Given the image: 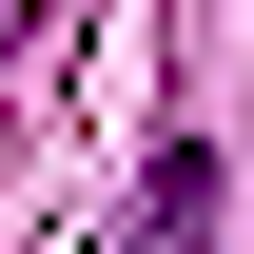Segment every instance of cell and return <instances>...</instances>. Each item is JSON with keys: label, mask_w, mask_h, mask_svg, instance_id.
<instances>
[{"label": "cell", "mask_w": 254, "mask_h": 254, "mask_svg": "<svg viewBox=\"0 0 254 254\" xmlns=\"http://www.w3.org/2000/svg\"><path fill=\"white\" fill-rule=\"evenodd\" d=\"M137 254H215V157H195V137L137 176Z\"/></svg>", "instance_id": "1"}, {"label": "cell", "mask_w": 254, "mask_h": 254, "mask_svg": "<svg viewBox=\"0 0 254 254\" xmlns=\"http://www.w3.org/2000/svg\"><path fill=\"white\" fill-rule=\"evenodd\" d=\"M39 20H59V0H0V59H20V39H39Z\"/></svg>", "instance_id": "2"}]
</instances>
